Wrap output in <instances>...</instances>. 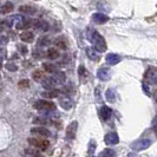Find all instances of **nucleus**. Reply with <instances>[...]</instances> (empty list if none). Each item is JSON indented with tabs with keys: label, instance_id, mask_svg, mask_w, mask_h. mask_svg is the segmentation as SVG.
<instances>
[{
	"label": "nucleus",
	"instance_id": "nucleus-1",
	"mask_svg": "<svg viewBox=\"0 0 157 157\" xmlns=\"http://www.w3.org/2000/svg\"><path fill=\"white\" fill-rule=\"evenodd\" d=\"M86 37L89 41L94 45V48L97 52H105L106 51V41L98 32L94 29H89L86 32Z\"/></svg>",
	"mask_w": 157,
	"mask_h": 157
},
{
	"label": "nucleus",
	"instance_id": "nucleus-2",
	"mask_svg": "<svg viewBox=\"0 0 157 157\" xmlns=\"http://www.w3.org/2000/svg\"><path fill=\"white\" fill-rule=\"evenodd\" d=\"M66 80V76L63 71H56L51 77H47L43 80V86L47 90H53L55 86L62 85Z\"/></svg>",
	"mask_w": 157,
	"mask_h": 157
},
{
	"label": "nucleus",
	"instance_id": "nucleus-3",
	"mask_svg": "<svg viewBox=\"0 0 157 157\" xmlns=\"http://www.w3.org/2000/svg\"><path fill=\"white\" fill-rule=\"evenodd\" d=\"M27 142L30 145H32L36 149L46 150L50 147V142L47 140H44V138H40V137H31L27 140Z\"/></svg>",
	"mask_w": 157,
	"mask_h": 157
},
{
	"label": "nucleus",
	"instance_id": "nucleus-4",
	"mask_svg": "<svg viewBox=\"0 0 157 157\" xmlns=\"http://www.w3.org/2000/svg\"><path fill=\"white\" fill-rule=\"evenodd\" d=\"M152 144V141L149 138H141V140H137L131 143V149L135 151H142V150L148 149L150 145Z\"/></svg>",
	"mask_w": 157,
	"mask_h": 157
},
{
	"label": "nucleus",
	"instance_id": "nucleus-5",
	"mask_svg": "<svg viewBox=\"0 0 157 157\" xmlns=\"http://www.w3.org/2000/svg\"><path fill=\"white\" fill-rule=\"evenodd\" d=\"M34 109L39 111H55L56 110V104L50 101H45V99H40L38 102L34 103Z\"/></svg>",
	"mask_w": 157,
	"mask_h": 157
},
{
	"label": "nucleus",
	"instance_id": "nucleus-6",
	"mask_svg": "<svg viewBox=\"0 0 157 157\" xmlns=\"http://www.w3.org/2000/svg\"><path fill=\"white\" fill-rule=\"evenodd\" d=\"M144 80L147 84H156L157 82V67L150 66L144 73Z\"/></svg>",
	"mask_w": 157,
	"mask_h": 157
},
{
	"label": "nucleus",
	"instance_id": "nucleus-7",
	"mask_svg": "<svg viewBox=\"0 0 157 157\" xmlns=\"http://www.w3.org/2000/svg\"><path fill=\"white\" fill-rule=\"evenodd\" d=\"M77 130H78V122H76V121L71 122L69 126H67V129H66V138L70 140V141L71 140H75Z\"/></svg>",
	"mask_w": 157,
	"mask_h": 157
},
{
	"label": "nucleus",
	"instance_id": "nucleus-8",
	"mask_svg": "<svg viewBox=\"0 0 157 157\" xmlns=\"http://www.w3.org/2000/svg\"><path fill=\"white\" fill-rule=\"evenodd\" d=\"M31 134L40 136V137H47L51 135V132H50V130H47L44 126H34L31 129Z\"/></svg>",
	"mask_w": 157,
	"mask_h": 157
},
{
	"label": "nucleus",
	"instance_id": "nucleus-9",
	"mask_svg": "<svg viewBox=\"0 0 157 157\" xmlns=\"http://www.w3.org/2000/svg\"><path fill=\"white\" fill-rule=\"evenodd\" d=\"M48 29H50V25L45 20H37L34 24V30L38 31L39 33H45L48 31Z\"/></svg>",
	"mask_w": 157,
	"mask_h": 157
},
{
	"label": "nucleus",
	"instance_id": "nucleus-10",
	"mask_svg": "<svg viewBox=\"0 0 157 157\" xmlns=\"http://www.w3.org/2000/svg\"><path fill=\"white\" fill-rule=\"evenodd\" d=\"M104 141L108 145H115L119 142V137H118V135L116 132H109V134L105 135Z\"/></svg>",
	"mask_w": 157,
	"mask_h": 157
},
{
	"label": "nucleus",
	"instance_id": "nucleus-11",
	"mask_svg": "<svg viewBox=\"0 0 157 157\" xmlns=\"http://www.w3.org/2000/svg\"><path fill=\"white\" fill-rule=\"evenodd\" d=\"M97 77L101 79V80H103V82L109 80L111 77L110 69H108V67H101L99 70L97 71Z\"/></svg>",
	"mask_w": 157,
	"mask_h": 157
},
{
	"label": "nucleus",
	"instance_id": "nucleus-12",
	"mask_svg": "<svg viewBox=\"0 0 157 157\" xmlns=\"http://www.w3.org/2000/svg\"><path fill=\"white\" fill-rule=\"evenodd\" d=\"M59 104L60 106L65 109V110H70L73 105V102L69 96H63V97H59Z\"/></svg>",
	"mask_w": 157,
	"mask_h": 157
},
{
	"label": "nucleus",
	"instance_id": "nucleus-13",
	"mask_svg": "<svg viewBox=\"0 0 157 157\" xmlns=\"http://www.w3.org/2000/svg\"><path fill=\"white\" fill-rule=\"evenodd\" d=\"M92 20H94L96 24L102 25V24H105L108 20H109V17L106 16V14H104V13L97 12V13H94V16H92Z\"/></svg>",
	"mask_w": 157,
	"mask_h": 157
},
{
	"label": "nucleus",
	"instance_id": "nucleus-14",
	"mask_svg": "<svg viewBox=\"0 0 157 157\" xmlns=\"http://www.w3.org/2000/svg\"><path fill=\"white\" fill-rule=\"evenodd\" d=\"M111 115H112V110H111L109 106H102L101 108V110H99V116L102 118L103 121H108V119H110Z\"/></svg>",
	"mask_w": 157,
	"mask_h": 157
},
{
	"label": "nucleus",
	"instance_id": "nucleus-15",
	"mask_svg": "<svg viewBox=\"0 0 157 157\" xmlns=\"http://www.w3.org/2000/svg\"><path fill=\"white\" fill-rule=\"evenodd\" d=\"M85 52H86L87 58L91 59L92 62H98V60H99V53L94 50V47H87Z\"/></svg>",
	"mask_w": 157,
	"mask_h": 157
},
{
	"label": "nucleus",
	"instance_id": "nucleus-16",
	"mask_svg": "<svg viewBox=\"0 0 157 157\" xmlns=\"http://www.w3.org/2000/svg\"><path fill=\"white\" fill-rule=\"evenodd\" d=\"M105 60H106V63L109 64V65H116V64L121 62V57L116 55V53H109L105 57Z\"/></svg>",
	"mask_w": 157,
	"mask_h": 157
},
{
	"label": "nucleus",
	"instance_id": "nucleus-17",
	"mask_svg": "<svg viewBox=\"0 0 157 157\" xmlns=\"http://www.w3.org/2000/svg\"><path fill=\"white\" fill-rule=\"evenodd\" d=\"M20 40L24 43H32L34 40V33L31 31H24L20 34Z\"/></svg>",
	"mask_w": 157,
	"mask_h": 157
},
{
	"label": "nucleus",
	"instance_id": "nucleus-18",
	"mask_svg": "<svg viewBox=\"0 0 157 157\" xmlns=\"http://www.w3.org/2000/svg\"><path fill=\"white\" fill-rule=\"evenodd\" d=\"M13 8H14V5H13V2H11V1H6L5 4H2V6L0 7V13L1 14H7L10 12H12L13 11Z\"/></svg>",
	"mask_w": 157,
	"mask_h": 157
},
{
	"label": "nucleus",
	"instance_id": "nucleus-19",
	"mask_svg": "<svg viewBox=\"0 0 157 157\" xmlns=\"http://www.w3.org/2000/svg\"><path fill=\"white\" fill-rule=\"evenodd\" d=\"M36 24V20H31V19H24L23 21H20V23L17 25V29L18 30H23V29H27V27H30L32 25H34Z\"/></svg>",
	"mask_w": 157,
	"mask_h": 157
},
{
	"label": "nucleus",
	"instance_id": "nucleus-20",
	"mask_svg": "<svg viewBox=\"0 0 157 157\" xmlns=\"http://www.w3.org/2000/svg\"><path fill=\"white\" fill-rule=\"evenodd\" d=\"M19 12L25 13V14H36V13H37V8L33 7V6H27V5H25V6H20V7H19Z\"/></svg>",
	"mask_w": 157,
	"mask_h": 157
},
{
	"label": "nucleus",
	"instance_id": "nucleus-21",
	"mask_svg": "<svg viewBox=\"0 0 157 157\" xmlns=\"http://www.w3.org/2000/svg\"><path fill=\"white\" fill-rule=\"evenodd\" d=\"M105 98H106L108 102L113 103L115 101H116V91H115L113 89L106 90V92H105Z\"/></svg>",
	"mask_w": 157,
	"mask_h": 157
},
{
	"label": "nucleus",
	"instance_id": "nucleus-22",
	"mask_svg": "<svg viewBox=\"0 0 157 157\" xmlns=\"http://www.w3.org/2000/svg\"><path fill=\"white\" fill-rule=\"evenodd\" d=\"M25 155H27L29 157H43L40 155L39 151L34 149V148H29V149L25 150Z\"/></svg>",
	"mask_w": 157,
	"mask_h": 157
},
{
	"label": "nucleus",
	"instance_id": "nucleus-23",
	"mask_svg": "<svg viewBox=\"0 0 157 157\" xmlns=\"http://www.w3.org/2000/svg\"><path fill=\"white\" fill-rule=\"evenodd\" d=\"M59 96V91L58 90H48L43 92V97H46V98H56Z\"/></svg>",
	"mask_w": 157,
	"mask_h": 157
},
{
	"label": "nucleus",
	"instance_id": "nucleus-24",
	"mask_svg": "<svg viewBox=\"0 0 157 157\" xmlns=\"http://www.w3.org/2000/svg\"><path fill=\"white\" fill-rule=\"evenodd\" d=\"M47 57H48L50 59H57V58L59 57V51L56 50V48H48V51H47Z\"/></svg>",
	"mask_w": 157,
	"mask_h": 157
},
{
	"label": "nucleus",
	"instance_id": "nucleus-25",
	"mask_svg": "<svg viewBox=\"0 0 157 157\" xmlns=\"http://www.w3.org/2000/svg\"><path fill=\"white\" fill-rule=\"evenodd\" d=\"M116 156V152L112 149H104L99 154V157H115Z\"/></svg>",
	"mask_w": 157,
	"mask_h": 157
},
{
	"label": "nucleus",
	"instance_id": "nucleus-26",
	"mask_svg": "<svg viewBox=\"0 0 157 157\" xmlns=\"http://www.w3.org/2000/svg\"><path fill=\"white\" fill-rule=\"evenodd\" d=\"M43 69L46 71V72H48V73H52V75L56 72V66L53 65V64L44 63L43 64Z\"/></svg>",
	"mask_w": 157,
	"mask_h": 157
},
{
	"label": "nucleus",
	"instance_id": "nucleus-27",
	"mask_svg": "<svg viewBox=\"0 0 157 157\" xmlns=\"http://www.w3.org/2000/svg\"><path fill=\"white\" fill-rule=\"evenodd\" d=\"M32 77H33V79H34L36 82H40L41 78H43V73H41L39 70H37L33 72V76H32Z\"/></svg>",
	"mask_w": 157,
	"mask_h": 157
},
{
	"label": "nucleus",
	"instance_id": "nucleus-28",
	"mask_svg": "<svg viewBox=\"0 0 157 157\" xmlns=\"http://www.w3.org/2000/svg\"><path fill=\"white\" fill-rule=\"evenodd\" d=\"M55 44L58 47L63 48V50H65V48H66V44H65V40H63V39H56Z\"/></svg>",
	"mask_w": 157,
	"mask_h": 157
},
{
	"label": "nucleus",
	"instance_id": "nucleus-29",
	"mask_svg": "<svg viewBox=\"0 0 157 157\" xmlns=\"http://www.w3.org/2000/svg\"><path fill=\"white\" fill-rule=\"evenodd\" d=\"M19 87H21V89H25V87H29L30 85V82L27 80V79H25V80H21V82H19Z\"/></svg>",
	"mask_w": 157,
	"mask_h": 157
},
{
	"label": "nucleus",
	"instance_id": "nucleus-30",
	"mask_svg": "<svg viewBox=\"0 0 157 157\" xmlns=\"http://www.w3.org/2000/svg\"><path fill=\"white\" fill-rule=\"evenodd\" d=\"M6 69H7L8 71H17V65H14V64H11V63H8V64H6Z\"/></svg>",
	"mask_w": 157,
	"mask_h": 157
},
{
	"label": "nucleus",
	"instance_id": "nucleus-31",
	"mask_svg": "<svg viewBox=\"0 0 157 157\" xmlns=\"http://www.w3.org/2000/svg\"><path fill=\"white\" fill-rule=\"evenodd\" d=\"M18 48H19V51L23 53V55H26L27 53V47L26 46H21V45H18Z\"/></svg>",
	"mask_w": 157,
	"mask_h": 157
},
{
	"label": "nucleus",
	"instance_id": "nucleus-32",
	"mask_svg": "<svg viewBox=\"0 0 157 157\" xmlns=\"http://www.w3.org/2000/svg\"><path fill=\"white\" fill-rule=\"evenodd\" d=\"M152 126H154V128H157V115L155 116V118L152 119Z\"/></svg>",
	"mask_w": 157,
	"mask_h": 157
},
{
	"label": "nucleus",
	"instance_id": "nucleus-33",
	"mask_svg": "<svg viewBox=\"0 0 157 157\" xmlns=\"http://www.w3.org/2000/svg\"><path fill=\"white\" fill-rule=\"evenodd\" d=\"M126 157H137V156H136L135 154H132V152H131V154H128V155H126Z\"/></svg>",
	"mask_w": 157,
	"mask_h": 157
}]
</instances>
